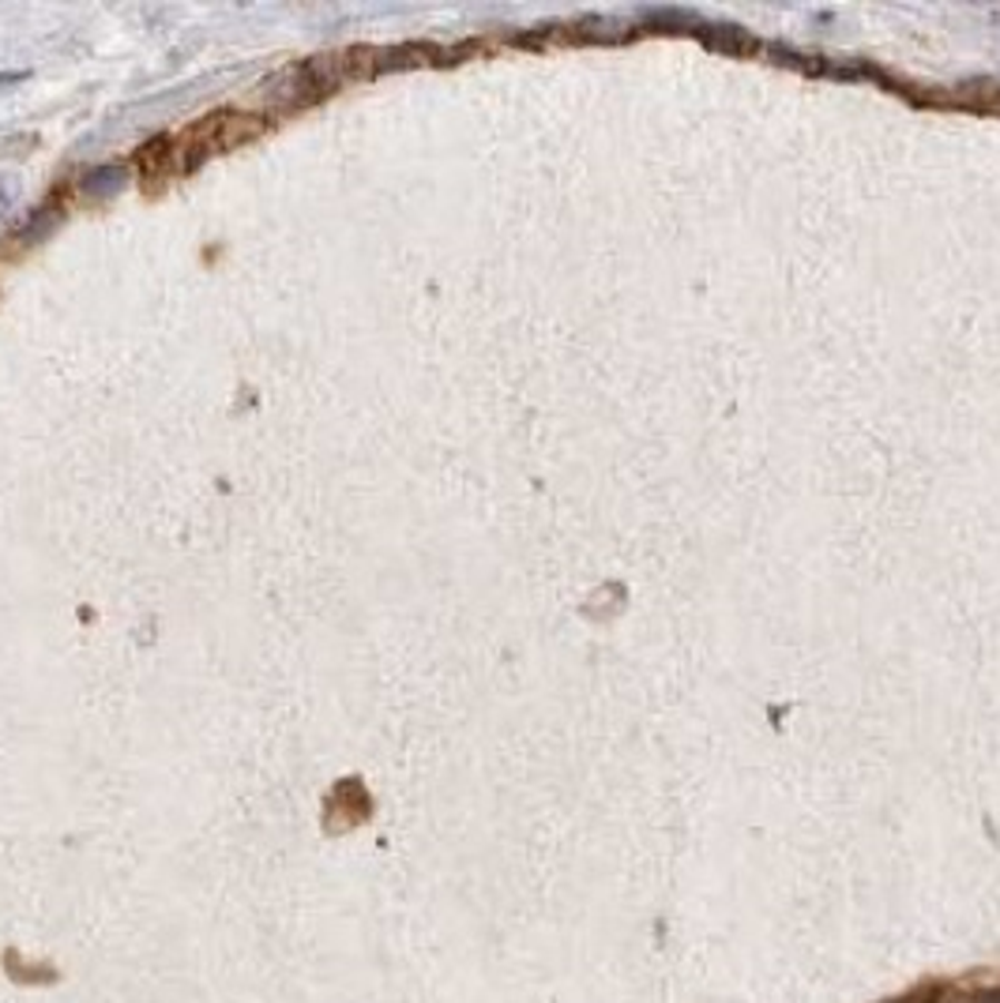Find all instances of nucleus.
Wrapping results in <instances>:
<instances>
[{
	"label": "nucleus",
	"instance_id": "nucleus-3",
	"mask_svg": "<svg viewBox=\"0 0 1000 1003\" xmlns=\"http://www.w3.org/2000/svg\"><path fill=\"white\" fill-rule=\"evenodd\" d=\"M19 79H23V76L12 72V76H0V83H19Z\"/></svg>",
	"mask_w": 1000,
	"mask_h": 1003
},
{
	"label": "nucleus",
	"instance_id": "nucleus-1",
	"mask_svg": "<svg viewBox=\"0 0 1000 1003\" xmlns=\"http://www.w3.org/2000/svg\"><path fill=\"white\" fill-rule=\"evenodd\" d=\"M128 181L125 166H95V170H87L83 177V192L95 196V200H106V196L121 192Z\"/></svg>",
	"mask_w": 1000,
	"mask_h": 1003
},
{
	"label": "nucleus",
	"instance_id": "nucleus-2",
	"mask_svg": "<svg viewBox=\"0 0 1000 1003\" xmlns=\"http://www.w3.org/2000/svg\"><path fill=\"white\" fill-rule=\"evenodd\" d=\"M12 203V185H0V211Z\"/></svg>",
	"mask_w": 1000,
	"mask_h": 1003
}]
</instances>
